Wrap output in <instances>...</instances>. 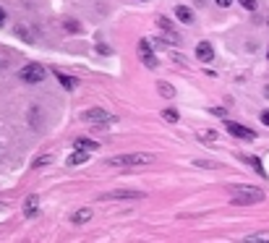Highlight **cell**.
<instances>
[{
    "instance_id": "obj_24",
    "label": "cell",
    "mask_w": 269,
    "mask_h": 243,
    "mask_svg": "<svg viewBox=\"0 0 269 243\" xmlns=\"http://www.w3.org/2000/svg\"><path fill=\"white\" fill-rule=\"evenodd\" d=\"M212 112H214V115H217V118H227V110H222V108H214Z\"/></svg>"
},
{
    "instance_id": "obj_4",
    "label": "cell",
    "mask_w": 269,
    "mask_h": 243,
    "mask_svg": "<svg viewBox=\"0 0 269 243\" xmlns=\"http://www.w3.org/2000/svg\"><path fill=\"white\" fill-rule=\"evenodd\" d=\"M81 120H87V123H97V126H110L115 123V115H110V112H105L102 108H89L87 112L81 115Z\"/></svg>"
},
{
    "instance_id": "obj_15",
    "label": "cell",
    "mask_w": 269,
    "mask_h": 243,
    "mask_svg": "<svg viewBox=\"0 0 269 243\" xmlns=\"http://www.w3.org/2000/svg\"><path fill=\"white\" fill-rule=\"evenodd\" d=\"M243 162H248V165H251V168H253V170H256V173H259V176H261V178H264V180H267V170H264V165H261V162H259V159H256V157H246V159H243Z\"/></svg>"
},
{
    "instance_id": "obj_1",
    "label": "cell",
    "mask_w": 269,
    "mask_h": 243,
    "mask_svg": "<svg viewBox=\"0 0 269 243\" xmlns=\"http://www.w3.org/2000/svg\"><path fill=\"white\" fill-rule=\"evenodd\" d=\"M230 199L238 207H243V204H259L264 201V191L261 188H253V186H230Z\"/></svg>"
},
{
    "instance_id": "obj_6",
    "label": "cell",
    "mask_w": 269,
    "mask_h": 243,
    "mask_svg": "<svg viewBox=\"0 0 269 243\" xmlns=\"http://www.w3.org/2000/svg\"><path fill=\"white\" fill-rule=\"evenodd\" d=\"M227 131L233 133L235 139H243V141H253V139H256V133H253L251 128H246V126H241V123H233V120L227 123Z\"/></svg>"
},
{
    "instance_id": "obj_7",
    "label": "cell",
    "mask_w": 269,
    "mask_h": 243,
    "mask_svg": "<svg viewBox=\"0 0 269 243\" xmlns=\"http://www.w3.org/2000/svg\"><path fill=\"white\" fill-rule=\"evenodd\" d=\"M139 52H141V60H144V66H147V68H157V66H159V60H157L155 52L149 50V42H147V40L139 42Z\"/></svg>"
},
{
    "instance_id": "obj_17",
    "label": "cell",
    "mask_w": 269,
    "mask_h": 243,
    "mask_svg": "<svg viewBox=\"0 0 269 243\" xmlns=\"http://www.w3.org/2000/svg\"><path fill=\"white\" fill-rule=\"evenodd\" d=\"M99 144L97 141H89V139H76V149H84V152H89V149H97Z\"/></svg>"
},
{
    "instance_id": "obj_23",
    "label": "cell",
    "mask_w": 269,
    "mask_h": 243,
    "mask_svg": "<svg viewBox=\"0 0 269 243\" xmlns=\"http://www.w3.org/2000/svg\"><path fill=\"white\" fill-rule=\"evenodd\" d=\"M47 162H52V157H47V155H45V157H40V159H34V168H45Z\"/></svg>"
},
{
    "instance_id": "obj_8",
    "label": "cell",
    "mask_w": 269,
    "mask_h": 243,
    "mask_svg": "<svg viewBox=\"0 0 269 243\" xmlns=\"http://www.w3.org/2000/svg\"><path fill=\"white\" fill-rule=\"evenodd\" d=\"M196 58L202 60V63H212V60H214L212 44H209V42H199V44H196Z\"/></svg>"
},
{
    "instance_id": "obj_11",
    "label": "cell",
    "mask_w": 269,
    "mask_h": 243,
    "mask_svg": "<svg viewBox=\"0 0 269 243\" xmlns=\"http://www.w3.org/2000/svg\"><path fill=\"white\" fill-rule=\"evenodd\" d=\"M55 79L63 84V89H68V92H73V89H76V79H73V76H68L63 71H55Z\"/></svg>"
},
{
    "instance_id": "obj_28",
    "label": "cell",
    "mask_w": 269,
    "mask_h": 243,
    "mask_svg": "<svg viewBox=\"0 0 269 243\" xmlns=\"http://www.w3.org/2000/svg\"><path fill=\"white\" fill-rule=\"evenodd\" d=\"M3 24H5V11L0 8V26H3Z\"/></svg>"
},
{
    "instance_id": "obj_9",
    "label": "cell",
    "mask_w": 269,
    "mask_h": 243,
    "mask_svg": "<svg viewBox=\"0 0 269 243\" xmlns=\"http://www.w3.org/2000/svg\"><path fill=\"white\" fill-rule=\"evenodd\" d=\"M40 212V196H26L24 201V217H34Z\"/></svg>"
},
{
    "instance_id": "obj_26",
    "label": "cell",
    "mask_w": 269,
    "mask_h": 243,
    "mask_svg": "<svg viewBox=\"0 0 269 243\" xmlns=\"http://www.w3.org/2000/svg\"><path fill=\"white\" fill-rule=\"evenodd\" d=\"M97 50H99V52H105V55H110V52H112L110 47H107V44H97Z\"/></svg>"
},
{
    "instance_id": "obj_3",
    "label": "cell",
    "mask_w": 269,
    "mask_h": 243,
    "mask_svg": "<svg viewBox=\"0 0 269 243\" xmlns=\"http://www.w3.org/2000/svg\"><path fill=\"white\" fill-rule=\"evenodd\" d=\"M45 66L40 63H26L24 68L19 71V79L21 81H26V84H40V81H45Z\"/></svg>"
},
{
    "instance_id": "obj_16",
    "label": "cell",
    "mask_w": 269,
    "mask_h": 243,
    "mask_svg": "<svg viewBox=\"0 0 269 243\" xmlns=\"http://www.w3.org/2000/svg\"><path fill=\"white\" fill-rule=\"evenodd\" d=\"M199 141H206V144H217L220 136L214 131H199Z\"/></svg>"
},
{
    "instance_id": "obj_10",
    "label": "cell",
    "mask_w": 269,
    "mask_h": 243,
    "mask_svg": "<svg viewBox=\"0 0 269 243\" xmlns=\"http://www.w3.org/2000/svg\"><path fill=\"white\" fill-rule=\"evenodd\" d=\"M175 19L183 21V24H194V11H191L188 5H178V8H175Z\"/></svg>"
},
{
    "instance_id": "obj_21",
    "label": "cell",
    "mask_w": 269,
    "mask_h": 243,
    "mask_svg": "<svg viewBox=\"0 0 269 243\" xmlns=\"http://www.w3.org/2000/svg\"><path fill=\"white\" fill-rule=\"evenodd\" d=\"M157 24H159V29H165V32H173V24H170L167 19H162V16H159V19H157Z\"/></svg>"
},
{
    "instance_id": "obj_22",
    "label": "cell",
    "mask_w": 269,
    "mask_h": 243,
    "mask_svg": "<svg viewBox=\"0 0 269 243\" xmlns=\"http://www.w3.org/2000/svg\"><path fill=\"white\" fill-rule=\"evenodd\" d=\"M238 3H241L246 11H256V0H238Z\"/></svg>"
},
{
    "instance_id": "obj_12",
    "label": "cell",
    "mask_w": 269,
    "mask_h": 243,
    "mask_svg": "<svg viewBox=\"0 0 269 243\" xmlns=\"http://www.w3.org/2000/svg\"><path fill=\"white\" fill-rule=\"evenodd\" d=\"M87 159H89V155H87V152H84V149H76L73 155L68 157V165H71V168H76V165H84Z\"/></svg>"
},
{
    "instance_id": "obj_5",
    "label": "cell",
    "mask_w": 269,
    "mask_h": 243,
    "mask_svg": "<svg viewBox=\"0 0 269 243\" xmlns=\"http://www.w3.org/2000/svg\"><path fill=\"white\" fill-rule=\"evenodd\" d=\"M99 201H115V199H144V191H128V188H118V191H107L97 196Z\"/></svg>"
},
{
    "instance_id": "obj_13",
    "label": "cell",
    "mask_w": 269,
    "mask_h": 243,
    "mask_svg": "<svg viewBox=\"0 0 269 243\" xmlns=\"http://www.w3.org/2000/svg\"><path fill=\"white\" fill-rule=\"evenodd\" d=\"M91 215H94V212H91L89 207H87V209H79V212L73 215V225H84V222H89Z\"/></svg>"
},
{
    "instance_id": "obj_18",
    "label": "cell",
    "mask_w": 269,
    "mask_h": 243,
    "mask_svg": "<svg viewBox=\"0 0 269 243\" xmlns=\"http://www.w3.org/2000/svg\"><path fill=\"white\" fill-rule=\"evenodd\" d=\"M162 118L167 120V123H178V112H175L173 108H167V110H162Z\"/></svg>"
},
{
    "instance_id": "obj_14",
    "label": "cell",
    "mask_w": 269,
    "mask_h": 243,
    "mask_svg": "<svg viewBox=\"0 0 269 243\" xmlns=\"http://www.w3.org/2000/svg\"><path fill=\"white\" fill-rule=\"evenodd\" d=\"M157 92L165 97V100H175V87H170V84H165V81H159L157 84Z\"/></svg>"
},
{
    "instance_id": "obj_19",
    "label": "cell",
    "mask_w": 269,
    "mask_h": 243,
    "mask_svg": "<svg viewBox=\"0 0 269 243\" xmlns=\"http://www.w3.org/2000/svg\"><path fill=\"white\" fill-rule=\"evenodd\" d=\"M63 26L68 29V32H79V29H81L79 21H71V19H66V21H63Z\"/></svg>"
},
{
    "instance_id": "obj_25",
    "label": "cell",
    "mask_w": 269,
    "mask_h": 243,
    "mask_svg": "<svg viewBox=\"0 0 269 243\" xmlns=\"http://www.w3.org/2000/svg\"><path fill=\"white\" fill-rule=\"evenodd\" d=\"M261 123L269 126V110H261Z\"/></svg>"
},
{
    "instance_id": "obj_20",
    "label": "cell",
    "mask_w": 269,
    "mask_h": 243,
    "mask_svg": "<svg viewBox=\"0 0 269 243\" xmlns=\"http://www.w3.org/2000/svg\"><path fill=\"white\" fill-rule=\"evenodd\" d=\"M16 32H19L21 37H24V40H26V42H32V40H34V37H32V34H29V29H26V26H21V24L16 26Z\"/></svg>"
},
{
    "instance_id": "obj_27",
    "label": "cell",
    "mask_w": 269,
    "mask_h": 243,
    "mask_svg": "<svg viewBox=\"0 0 269 243\" xmlns=\"http://www.w3.org/2000/svg\"><path fill=\"white\" fill-rule=\"evenodd\" d=\"M214 3H217V5H220V8H227V5H230V3H233V0H214Z\"/></svg>"
},
{
    "instance_id": "obj_2",
    "label": "cell",
    "mask_w": 269,
    "mask_h": 243,
    "mask_svg": "<svg viewBox=\"0 0 269 243\" xmlns=\"http://www.w3.org/2000/svg\"><path fill=\"white\" fill-rule=\"evenodd\" d=\"M155 155H147V152H134V155H118V157H110L107 165L112 168H131V165H149L155 162Z\"/></svg>"
}]
</instances>
